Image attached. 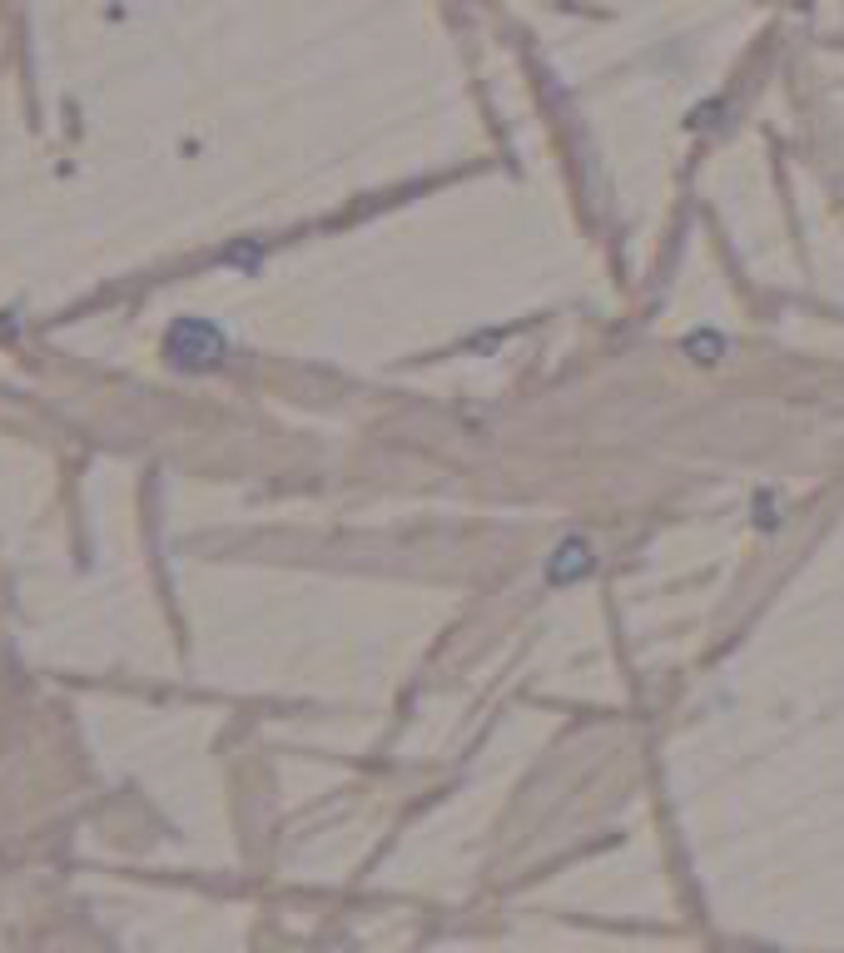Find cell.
Wrapping results in <instances>:
<instances>
[{
	"label": "cell",
	"mask_w": 844,
	"mask_h": 953,
	"mask_svg": "<svg viewBox=\"0 0 844 953\" xmlns=\"http://www.w3.org/2000/svg\"><path fill=\"white\" fill-rule=\"evenodd\" d=\"M169 358L179 368H214L224 358V333L204 318H179L169 328Z\"/></svg>",
	"instance_id": "1"
}]
</instances>
